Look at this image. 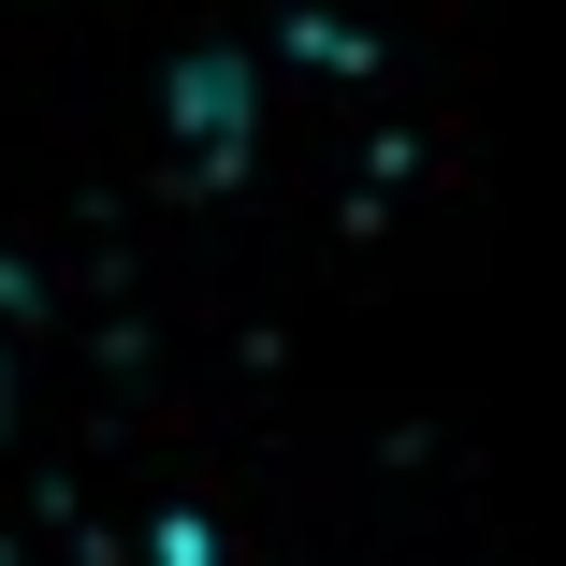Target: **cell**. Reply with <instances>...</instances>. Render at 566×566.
Instances as JSON below:
<instances>
[{
    "label": "cell",
    "instance_id": "cell-1",
    "mask_svg": "<svg viewBox=\"0 0 566 566\" xmlns=\"http://www.w3.org/2000/svg\"><path fill=\"white\" fill-rule=\"evenodd\" d=\"M0 436H15V364H0Z\"/></svg>",
    "mask_w": 566,
    "mask_h": 566
}]
</instances>
